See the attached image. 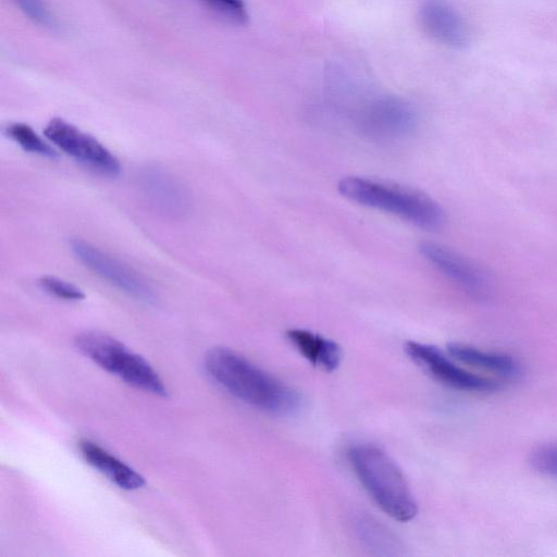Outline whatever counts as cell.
<instances>
[{
	"label": "cell",
	"mask_w": 557,
	"mask_h": 557,
	"mask_svg": "<svg viewBox=\"0 0 557 557\" xmlns=\"http://www.w3.org/2000/svg\"><path fill=\"white\" fill-rule=\"evenodd\" d=\"M209 376L239 400L275 416H290L301 404L297 391L227 347L205 356Z\"/></svg>",
	"instance_id": "6da1fadb"
},
{
	"label": "cell",
	"mask_w": 557,
	"mask_h": 557,
	"mask_svg": "<svg viewBox=\"0 0 557 557\" xmlns=\"http://www.w3.org/2000/svg\"><path fill=\"white\" fill-rule=\"evenodd\" d=\"M348 462L366 492L391 518L407 522L418 513V504L397 463L370 444L351 446Z\"/></svg>",
	"instance_id": "7a4b0ae2"
},
{
	"label": "cell",
	"mask_w": 557,
	"mask_h": 557,
	"mask_svg": "<svg viewBox=\"0 0 557 557\" xmlns=\"http://www.w3.org/2000/svg\"><path fill=\"white\" fill-rule=\"evenodd\" d=\"M339 193L364 206L395 214L421 228L436 230L445 214L440 205L421 191L364 177H344Z\"/></svg>",
	"instance_id": "3957f363"
},
{
	"label": "cell",
	"mask_w": 557,
	"mask_h": 557,
	"mask_svg": "<svg viewBox=\"0 0 557 557\" xmlns=\"http://www.w3.org/2000/svg\"><path fill=\"white\" fill-rule=\"evenodd\" d=\"M74 342L84 356L128 385L161 397L168 395L163 381L148 361L116 338L87 331L78 334Z\"/></svg>",
	"instance_id": "277c9868"
},
{
	"label": "cell",
	"mask_w": 557,
	"mask_h": 557,
	"mask_svg": "<svg viewBox=\"0 0 557 557\" xmlns=\"http://www.w3.org/2000/svg\"><path fill=\"white\" fill-rule=\"evenodd\" d=\"M70 244L75 257L102 280L136 299H156L151 285L133 268L81 238H72Z\"/></svg>",
	"instance_id": "5b68a950"
},
{
	"label": "cell",
	"mask_w": 557,
	"mask_h": 557,
	"mask_svg": "<svg viewBox=\"0 0 557 557\" xmlns=\"http://www.w3.org/2000/svg\"><path fill=\"white\" fill-rule=\"evenodd\" d=\"M44 132L45 136L62 151L94 171L108 176L120 173V162L109 149L63 119L50 120Z\"/></svg>",
	"instance_id": "8992f818"
},
{
	"label": "cell",
	"mask_w": 557,
	"mask_h": 557,
	"mask_svg": "<svg viewBox=\"0 0 557 557\" xmlns=\"http://www.w3.org/2000/svg\"><path fill=\"white\" fill-rule=\"evenodd\" d=\"M405 351L434 379L455 389L490 392L499 387L497 380L476 374L457 364L433 345L409 341L405 345Z\"/></svg>",
	"instance_id": "52a82bcc"
},
{
	"label": "cell",
	"mask_w": 557,
	"mask_h": 557,
	"mask_svg": "<svg viewBox=\"0 0 557 557\" xmlns=\"http://www.w3.org/2000/svg\"><path fill=\"white\" fill-rule=\"evenodd\" d=\"M139 186L145 199L157 212L175 219L189 212L190 197L187 189L164 169H144L139 176Z\"/></svg>",
	"instance_id": "ba28073f"
},
{
	"label": "cell",
	"mask_w": 557,
	"mask_h": 557,
	"mask_svg": "<svg viewBox=\"0 0 557 557\" xmlns=\"http://www.w3.org/2000/svg\"><path fill=\"white\" fill-rule=\"evenodd\" d=\"M424 33L450 48H465L470 40L468 26L460 13L447 0H424L419 9Z\"/></svg>",
	"instance_id": "9c48e42d"
},
{
	"label": "cell",
	"mask_w": 557,
	"mask_h": 557,
	"mask_svg": "<svg viewBox=\"0 0 557 557\" xmlns=\"http://www.w3.org/2000/svg\"><path fill=\"white\" fill-rule=\"evenodd\" d=\"M419 250L430 263L468 293L475 296L486 293L488 282L484 273L456 251L432 242L421 243Z\"/></svg>",
	"instance_id": "30bf717a"
},
{
	"label": "cell",
	"mask_w": 557,
	"mask_h": 557,
	"mask_svg": "<svg viewBox=\"0 0 557 557\" xmlns=\"http://www.w3.org/2000/svg\"><path fill=\"white\" fill-rule=\"evenodd\" d=\"M414 126V114L404 102L395 99L376 101L366 111L362 127L377 138H397Z\"/></svg>",
	"instance_id": "8fae6325"
},
{
	"label": "cell",
	"mask_w": 557,
	"mask_h": 557,
	"mask_svg": "<svg viewBox=\"0 0 557 557\" xmlns=\"http://www.w3.org/2000/svg\"><path fill=\"white\" fill-rule=\"evenodd\" d=\"M78 448L88 465L106 475L120 488L134 491L145 485V479L141 474L98 444L89 440H82Z\"/></svg>",
	"instance_id": "7c38bea8"
},
{
	"label": "cell",
	"mask_w": 557,
	"mask_h": 557,
	"mask_svg": "<svg viewBox=\"0 0 557 557\" xmlns=\"http://www.w3.org/2000/svg\"><path fill=\"white\" fill-rule=\"evenodd\" d=\"M447 351L456 361L503 380L513 379L520 373L518 361L506 352L485 350L462 343L449 344Z\"/></svg>",
	"instance_id": "4fadbf2b"
},
{
	"label": "cell",
	"mask_w": 557,
	"mask_h": 557,
	"mask_svg": "<svg viewBox=\"0 0 557 557\" xmlns=\"http://www.w3.org/2000/svg\"><path fill=\"white\" fill-rule=\"evenodd\" d=\"M286 337L305 359L322 371L333 372L341 364L342 349L336 342L304 329L287 330Z\"/></svg>",
	"instance_id": "5bb4252c"
},
{
	"label": "cell",
	"mask_w": 557,
	"mask_h": 557,
	"mask_svg": "<svg viewBox=\"0 0 557 557\" xmlns=\"http://www.w3.org/2000/svg\"><path fill=\"white\" fill-rule=\"evenodd\" d=\"M356 532L360 541L379 554H397L399 542L383 524L371 517L360 516L355 521Z\"/></svg>",
	"instance_id": "9a60e30c"
},
{
	"label": "cell",
	"mask_w": 557,
	"mask_h": 557,
	"mask_svg": "<svg viewBox=\"0 0 557 557\" xmlns=\"http://www.w3.org/2000/svg\"><path fill=\"white\" fill-rule=\"evenodd\" d=\"M7 134L26 152L47 158L57 157V151L25 123L10 124Z\"/></svg>",
	"instance_id": "2e32d148"
},
{
	"label": "cell",
	"mask_w": 557,
	"mask_h": 557,
	"mask_svg": "<svg viewBox=\"0 0 557 557\" xmlns=\"http://www.w3.org/2000/svg\"><path fill=\"white\" fill-rule=\"evenodd\" d=\"M530 463L539 473L557 480V441L535 447L530 454Z\"/></svg>",
	"instance_id": "e0dca14e"
},
{
	"label": "cell",
	"mask_w": 557,
	"mask_h": 557,
	"mask_svg": "<svg viewBox=\"0 0 557 557\" xmlns=\"http://www.w3.org/2000/svg\"><path fill=\"white\" fill-rule=\"evenodd\" d=\"M38 284L46 293L59 299L78 301L85 298V294L79 287L57 276H41Z\"/></svg>",
	"instance_id": "ac0fdd59"
},
{
	"label": "cell",
	"mask_w": 557,
	"mask_h": 557,
	"mask_svg": "<svg viewBox=\"0 0 557 557\" xmlns=\"http://www.w3.org/2000/svg\"><path fill=\"white\" fill-rule=\"evenodd\" d=\"M219 14L235 24H245L248 13L244 0H205Z\"/></svg>",
	"instance_id": "d6986e66"
},
{
	"label": "cell",
	"mask_w": 557,
	"mask_h": 557,
	"mask_svg": "<svg viewBox=\"0 0 557 557\" xmlns=\"http://www.w3.org/2000/svg\"><path fill=\"white\" fill-rule=\"evenodd\" d=\"M15 4L28 18L34 22L46 26L53 27L54 18L51 15L49 9L45 4L44 0H13Z\"/></svg>",
	"instance_id": "ffe728a7"
}]
</instances>
